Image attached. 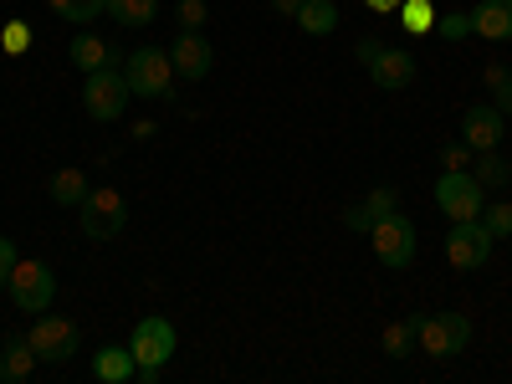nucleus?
Listing matches in <instances>:
<instances>
[{"instance_id":"nucleus-30","label":"nucleus","mask_w":512,"mask_h":384,"mask_svg":"<svg viewBox=\"0 0 512 384\" xmlns=\"http://www.w3.org/2000/svg\"><path fill=\"white\" fill-rule=\"evenodd\" d=\"M16 262H21V256H16V241H11V236H0V287H11Z\"/></svg>"},{"instance_id":"nucleus-36","label":"nucleus","mask_w":512,"mask_h":384,"mask_svg":"<svg viewBox=\"0 0 512 384\" xmlns=\"http://www.w3.org/2000/svg\"><path fill=\"white\" fill-rule=\"evenodd\" d=\"M507 67H512V57H507Z\"/></svg>"},{"instance_id":"nucleus-6","label":"nucleus","mask_w":512,"mask_h":384,"mask_svg":"<svg viewBox=\"0 0 512 384\" xmlns=\"http://www.w3.org/2000/svg\"><path fill=\"white\" fill-rule=\"evenodd\" d=\"M128 98H134V93H128L123 67H103V72H88V77H82V113H88L93 123L123 118Z\"/></svg>"},{"instance_id":"nucleus-4","label":"nucleus","mask_w":512,"mask_h":384,"mask_svg":"<svg viewBox=\"0 0 512 384\" xmlns=\"http://www.w3.org/2000/svg\"><path fill=\"white\" fill-rule=\"evenodd\" d=\"M77 226L88 241H113L123 226H128V200L118 185H93L88 200L77 205Z\"/></svg>"},{"instance_id":"nucleus-26","label":"nucleus","mask_w":512,"mask_h":384,"mask_svg":"<svg viewBox=\"0 0 512 384\" xmlns=\"http://www.w3.org/2000/svg\"><path fill=\"white\" fill-rule=\"evenodd\" d=\"M205 21H210L205 0H175V26L180 31H205Z\"/></svg>"},{"instance_id":"nucleus-2","label":"nucleus","mask_w":512,"mask_h":384,"mask_svg":"<svg viewBox=\"0 0 512 384\" xmlns=\"http://www.w3.org/2000/svg\"><path fill=\"white\" fill-rule=\"evenodd\" d=\"M123 77H128V93L164 103L175 93V57L159 52V47H139V52H123Z\"/></svg>"},{"instance_id":"nucleus-10","label":"nucleus","mask_w":512,"mask_h":384,"mask_svg":"<svg viewBox=\"0 0 512 384\" xmlns=\"http://www.w3.org/2000/svg\"><path fill=\"white\" fill-rule=\"evenodd\" d=\"M11 303L21 313H31V318L47 313L57 303V272L47 262H16V272H11Z\"/></svg>"},{"instance_id":"nucleus-17","label":"nucleus","mask_w":512,"mask_h":384,"mask_svg":"<svg viewBox=\"0 0 512 384\" xmlns=\"http://www.w3.org/2000/svg\"><path fill=\"white\" fill-rule=\"evenodd\" d=\"M93 374H98V384H128V379L139 374L134 349H128V344H103L93 354Z\"/></svg>"},{"instance_id":"nucleus-27","label":"nucleus","mask_w":512,"mask_h":384,"mask_svg":"<svg viewBox=\"0 0 512 384\" xmlns=\"http://www.w3.org/2000/svg\"><path fill=\"white\" fill-rule=\"evenodd\" d=\"M482 226L492 231V241L512 236V200H497V205H487V210H482Z\"/></svg>"},{"instance_id":"nucleus-18","label":"nucleus","mask_w":512,"mask_h":384,"mask_svg":"<svg viewBox=\"0 0 512 384\" xmlns=\"http://www.w3.org/2000/svg\"><path fill=\"white\" fill-rule=\"evenodd\" d=\"M88 190H93V180L82 175V169H57V175L47 180V195H52V205H62V210H77L82 200H88Z\"/></svg>"},{"instance_id":"nucleus-15","label":"nucleus","mask_w":512,"mask_h":384,"mask_svg":"<svg viewBox=\"0 0 512 384\" xmlns=\"http://www.w3.org/2000/svg\"><path fill=\"white\" fill-rule=\"evenodd\" d=\"M472 36L512 41V0H482V6H472Z\"/></svg>"},{"instance_id":"nucleus-28","label":"nucleus","mask_w":512,"mask_h":384,"mask_svg":"<svg viewBox=\"0 0 512 384\" xmlns=\"http://www.w3.org/2000/svg\"><path fill=\"white\" fill-rule=\"evenodd\" d=\"M31 26L26 21H6V26H0V47H6L11 57H21V52H31Z\"/></svg>"},{"instance_id":"nucleus-3","label":"nucleus","mask_w":512,"mask_h":384,"mask_svg":"<svg viewBox=\"0 0 512 384\" xmlns=\"http://www.w3.org/2000/svg\"><path fill=\"white\" fill-rule=\"evenodd\" d=\"M354 57H359V67L369 72L374 88H384V93H405V88H415V57H410L405 47H384V41L364 36L359 47H354Z\"/></svg>"},{"instance_id":"nucleus-21","label":"nucleus","mask_w":512,"mask_h":384,"mask_svg":"<svg viewBox=\"0 0 512 384\" xmlns=\"http://www.w3.org/2000/svg\"><path fill=\"white\" fill-rule=\"evenodd\" d=\"M379 349H384V359H405V354H415V349H420V318H395L390 328L379 333Z\"/></svg>"},{"instance_id":"nucleus-5","label":"nucleus","mask_w":512,"mask_h":384,"mask_svg":"<svg viewBox=\"0 0 512 384\" xmlns=\"http://www.w3.org/2000/svg\"><path fill=\"white\" fill-rule=\"evenodd\" d=\"M369 241H374V256L390 272H405L415 256H420V231L410 226V216H400V210H390L384 221L369 226Z\"/></svg>"},{"instance_id":"nucleus-9","label":"nucleus","mask_w":512,"mask_h":384,"mask_svg":"<svg viewBox=\"0 0 512 384\" xmlns=\"http://www.w3.org/2000/svg\"><path fill=\"white\" fill-rule=\"evenodd\" d=\"M466 344H472V318L466 313H425L420 318V354L431 359H456Z\"/></svg>"},{"instance_id":"nucleus-35","label":"nucleus","mask_w":512,"mask_h":384,"mask_svg":"<svg viewBox=\"0 0 512 384\" xmlns=\"http://www.w3.org/2000/svg\"><path fill=\"white\" fill-rule=\"evenodd\" d=\"M369 11H400V0H364Z\"/></svg>"},{"instance_id":"nucleus-25","label":"nucleus","mask_w":512,"mask_h":384,"mask_svg":"<svg viewBox=\"0 0 512 384\" xmlns=\"http://www.w3.org/2000/svg\"><path fill=\"white\" fill-rule=\"evenodd\" d=\"M400 26H405L410 36L436 31V6H431V0H400Z\"/></svg>"},{"instance_id":"nucleus-16","label":"nucleus","mask_w":512,"mask_h":384,"mask_svg":"<svg viewBox=\"0 0 512 384\" xmlns=\"http://www.w3.org/2000/svg\"><path fill=\"white\" fill-rule=\"evenodd\" d=\"M390 210H400V195H395V190H369L359 205H349V210H344V226L369 236V226H374V221H384Z\"/></svg>"},{"instance_id":"nucleus-29","label":"nucleus","mask_w":512,"mask_h":384,"mask_svg":"<svg viewBox=\"0 0 512 384\" xmlns=\"http://www.w3.org/2000/svg\"><path fill=\"white\" fill-rule=\"evenodd\" d=\"M436 36L441 41H461V36H472V11H451L436 21Z\"/></svg>"},{"instance_id":"nucleus-11","label":"nucleus","mask_w":512,"mask_h":384,"mask_svg":"<svg viewBox=\"0 0 512 384\" xmlns=\"http://www.w3.org/2000/svg\"><path fill=\"white\" fill-rule=\"evenodd\" d=\"M492 231L482 226V216L477 221H451V236H446V262L456 267V272H477V267H487L492 262Z\"/></svg>"},{"instance_id":"nucleus-23","label":"nucleus","mask_w":512,"mask_h":384,"mask_svg":"<svg viewBox=\"0 0 512 384\" xmlns=\"http://www.w3.org/2000/svg\"><path fill=\"white\" fill-rule=\"evenodd\" d=\"M47 6H52V16H62L77 31H88L98 16H108V0H47Z\"/></svg>"},{"instance_id":"nucleus-24","label":"nucleus","mask_w":512,"mask_h":384,"mask_svg":"<svg viewBox=\"0 0 512 384\" xmlns=\"http://www.w3.org/2000/svg\"><path fill=\"white\" fill-rule=\"evenodd\" d=\"M466 169L477 175V185H482V190H502V185L512 180V164H507L497 149H482V154H477L472 164H466Z\"/></svg>"},{"instance_id":"nucleus-32","label":"nucleus","mask_w":512,"mask_h":384,"mask_svg":"<svg viewBox=\"0 0 512 384\" xmlns=\"http://www.w3.org/2000/svg\"><path fill=\"white\" fill-rule=\"evenodd\" d=\"M441 164H446V169H466V164H472V149L451 144V149H441Z\"/></svg>"},{"instance_id":"nucleus-22","label":"nucleus","mask_w":512,"mask_h":384,"mask_svg":"<svg viewBox=\"0 0 512 384\" xmlns=\"http://www.w3.org/2000/svg\"><path fill=\"white\" fill-rule=\"evenodd\" d=\"M108 16L123 31H144V26L159 21V0H108Z\"/></svg>"},{"instance_id":"nucleus-12","label":"nucleus","mask_w":512,"mask_h":384,"mask_svg":"<svg viewBox=\"0 0 512 384\" xmlns=\"http://www.w3.org/2000/svg\"><path fill=\"white\" fill-rule=\"evenodd\" d=\"M169 57H175V77H185V82H205L216 72V47L205 41V31H180Z\"/></svg>"},{"instance_id":"nucleus-1","label":"nucleus","mask_w":512,"mask_h":384,"mask_svg":"<svg viewBox=\"0 0 512 384\" xmlns=\"http://www.w3.org/2000/svg\"><path fill=\"white\" fill-rule=\"evenodd\" d=\"M175 323L169 318H159V313H144L139 323H134V338H128V349H134V364H139V379L144 384H159V374H164V364L175 359Z\"/></svg>"},{"instance_id":"nucleus-19","label":"nucleus","mask_w":512,"mask_h":384,"mask_svg":"<svg viewBox=\"0 0 512 384\" xmlns=\"http://www.w3.org/2000/svg\"><path fill=\"white\" fill-rule=\"evenodd\" d=\"M36 349L26 344V338H11L6 349H0V384H26L36 374Z\"/></svg>"},{"instance_id":"nucleus-33","label":"nucleus","mask_w":512,"mask_h":384,"mask_svg":"<svg viewBox=\"0 0 512 384\" xmlns=\"http://www.w3.org/2000/svg\"><path fill=\"white\" fill-rule=\"evenodd\" d=\"M272 11H277V16H287V21H292V16H297V11H303V0H272Z\"/></svg>"},{"instance_id":"nucleus-13","label":"nucleus","mask_w":512,"mask_h":384,"mask_svg":"<svg viewBox=\"0 0 512 384\" xmlns=\"http://www.w3.org/2000/svg\"><path fill=\"white\" fill-rule=\"evenodd\" d=\"M502 123H507V113L497 108V103H472L461 113V144L466 149H497L502 144Z\"/></svg>"},{"instance_id":"nucleus-31","label":"nucleus","mask_w":512,"mask_h":384,"mask_svg":"<svg viewBox=\"0 0 512 384\" xmlns=\"http://www.w3.org/2000/svg\"><path fill=\"white\" fill-rule=\"evenodd\" d=\"M482 82H487V93H497L502 82H512V67L507 62H487V72H482Z\"/></svg>"},{"instance_id":"nucleus-34","label":"nucleus","mask_w":512,"mask_h":384,"mask_svg":"<svg viewBox=\"0 0 512 384\" xmlns=\"http://www.w3.org/2000/svg\"><path fill=\"white\" fill-rule=\"evenodd\" d=\"M492 98H497V108H502V113H507V118H512V82H502V88H497V93H492Z\"/></svg>"},{"instance_id":"nucleus-20","label":"nucleus","mask_w":512,"mask_h":384,"mask_svg":"<svg viewBox=\"0 0 512 384\" xmlns=\"http://www.w3.org/2000/svg\"><path fill=\"white\" fill-rule=\"evenodd\" d=\"M338 0H303V11H297L292 21H297V31L303 36H333L338 31Z\"/></svg>"},{"instance_id":"nucleus-8","label":"nucleus","mask_w":512,"mask_h":384,"mask_svg":"<svg viewBox=\"0 0 512 384\" xmlns=\"http://www.w3.org/2000/svg\"><path fill=\"white\" fill-rule=\"evenodd\" d=\"M436 205H441L446 221H477L487 210V190L477 185L472 169H446L436 180Z\"/></svg>"},{"instance_id":"nucleus-7","label":"nucleus","mask_w":512,"mask_h":384,"mask_svg":"<svg viewBox=\"0 0 512 384\" xmlns=\"http://www.w3.org/2000/svg\"><path fill=\"white\" fill-rule=\"evenodd\" d=\"M26 344L36 349V359L41 364H67L77 349H82V328L72 323V318H62V313H36V323H31V333H26Z\"/></svg>"},{"instance_id":"nucleus-14","label":"nucleus","mask_w":512,"mask_h":384,"mask_svg":"<svg viewBox=\"0 0 512 384\" xmlns=\"http://www.w3.org/2000/svg\"><path fill=\"white\" fill-rule=\"evenodd\" d=\"M67 57H72V67H77L82 77H88V72H103V67H123V52L113 47V41L93 36V31H77L72 47H67Z\"/></svg>"}]
</instances>
